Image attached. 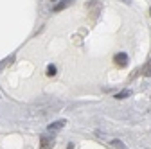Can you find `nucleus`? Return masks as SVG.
I'll use <instances>...</instances> for the list:
<instances>
[{
	"label": "nucleus",
	"mask_w": 151,
	"mask_h": 149,
	"mask_svg": "<svg viewBox=\"0 0 151 149\" xmlns=\"http://www.w3.org/2000/svg\"><path fill=\"white\" fill-rule=\"evenodd\" d=\"M129 95H131L129 90H122V92H119V94H115V99H124V97H129Z\"/></svg>",
	"instance_id": "nucleus-7"
},
{
	"label": "nucleus",
	"mask_w": 151,
	"mask_h": 149,
	"mask_svg": "<svg viewBox=\"0 0 151 149\" xmlns=\"http://www.w3.org/2000/svg\"><path fill=\"white\" fill-rule=\"evenodd\" d=\"M54 147V138L47 137V135H42V145L40 149H52Z\"/></svg>",
	"instance_id": "nucleus-3"
},
{
	"label": "nucleus",
	"mask_w": 151,
	"mask_h": 149,
	"mask_svg": "<svg viewBox=\"0 0 151 149\" xmlns=\"http://www.w3.org/2000/svg\"><path fill=\"white\" fill-rule=\"evenodd\" d=\"M110 147H111V149H128L121 140H111V142H110Z\"/></svg>",
	"instance_id": "nucleus-5"
},
{
	"label": "nucleus",
	"mask_w": 151,
	"mask_h": 149,
	"mask_svg": "<svg viewBox=\"0 0 151 149\" xmlns=\"http://www.w3.org/2000/svg\"><path fill=\"white\" fill-rule=\"evenodd\" d=\"M72 2H74V0H61L60 4H56V6H54V11H56V13H58V11H63V9L68 7Z\"/></svg>",
	"instance_id": "nucleus-4"
},
{
	"label": "nucleus",
	"mask_w": 151,
	"mask_h": 149,
	"mask_svg": "<svg viewBox=\"0 0 151 149\" xmlns=\"http://www.w3.org/2000/svg\"><path fill=\"white\" fill-rule=\"evenodd\" d=\"M124 2H126V4H129V0H124Z\"/></svg>",
	"instance_id": "nucleus-10"
},
{
	"label": "nucleus",
	"mask_w": 151,
	"mask_h": 149,
	"mask_svg": "<svg viewBox=\"0 0 151 149\" xmlns=\"http://www.w3.org/2000/svg\"><path fill=\"white\" fill-rule=\"evenodd\" d=\"M47 76H50V77L56 76V67H54V65H49V67H47Z\"/></svg>",
	"instance_id": "nucleus-8"
},
{
	"label": "nucleus",
	"mask_w": 151,
	"mask_h": 149,
	"mask_svg": "<svg viewBox=\"0 0 151 149\" xmlns=\"http://www.w3.org/2000/svg\"><path fill=\"white\" fill-rule=\"evenodd\" d=\"M113 61H115V65H117V67H126V65L129 63V58H128V54H124V52H119V54H115V58H113Z\"/></svg>",
	"instance_id": "nucleus-1"
},
{
	"label": "nucleus",
	"mask_w": 151,
	"mask_h": 149,
	"mask_svg": "<svg viewBox=\"0 0 151 149\" xmlns=\"http://www.w3.org/2000/svg\"><path fill=\"white\" fill-rule=\"evenodd\" d=\"M13 59H14V56H9V58L6 59V61H2V63H0V70H2L6 65H9V63H13Z\"/></svg>",
	"instance_id": "nucleus-9"
},
{
	"label": "nucleus",
	"mask_w": 151,
	"mask_h": 149,
	"mask_svg": "<svg viewBox=\"0 0 151 149\" xmlns=\"http://www.w3.org/2000/svg\"><path fill=\"white\" fill-rule=\"evenodd\" d=\"M52 2H56V0H52Z\"/></svg>",
	"instance_id": "nucleus-11"
},
{
	"label": "nucleus",
	"mask_w": 151,
	"mask_h": 149,
	"mask_svg": "<svg viewBox=\"0 0 151 149\" xmlns=\"http://www.w3.org/2000/svg\"><path fill=\"white\" fill-rule=\"evenodd\" d=\"M142 72H144V76H146V77H151V59L146 63V67L142 68Z\"/></svg>",
	"instance_id": "nucleus-6"
},
{
	"label": "nucleus",
	"mask_w": 151,
	"mask_h": 149,
	"mask_svg": "<svg viewBox=\"0 0 151 149\" xmlns=\"http://www.w3.org/2000/svg\"><path fill=\"white\" fill-rule=\"evenodd\" d=\"M65 124H67L65 120H56V122H52V124L47 126V131L49 133H56V131H60V129H63Z\"/></svg>",
	"instance_id": "nucleus-2"
},
{
	"label": "nucleus",
	"mask_w": 151,
	"mask_h": 149,
	"mask_svg": "<svg viewBox=\"0 0 151 149\" xmlns=\"http://www.w3.org/2000/svg\"><path fill=\"white\" fill-rule=\"evenodd\" d=\"M149 13H151V9H149Z\"/></svg>",
	"instance_id": "nucleus-12"
}]
</instances>
